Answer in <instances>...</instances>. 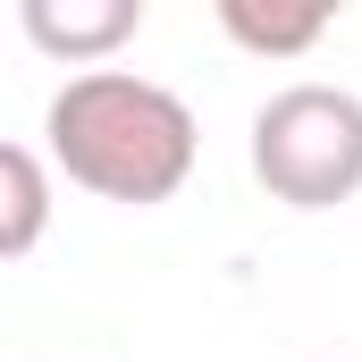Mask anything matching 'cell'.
Returning a JSON list of instances; mask_svg holds the SVG:
<instances>
[{"label": "cell", "mask_w": 362, "mask_h": 362, "mask_svg": "<svg viewBox=\"0 0 362 362\" xmlns=\"http://www.w3.org/2000/svg\"><path fill=\"white\" fill-rule=\"evenodd\" d=\"M42 135H51V169L68 185H85L101 202H169L194 177V110L152 76H127V68H85L51 93L42 110Z\"/></svg>", "instance_id": "cell-1"}, {"label": "cell", "mask_w": 362, "mask_h": 362, "mask_svg": "<svg viewBox=\"0 0 362 362\" xmlns=\"http://www.w3.org/2000/svg\"><path fill=\"white\" fill-rule=\"evenodd\" d=\"M253 177L286 211H337L362 194V93L286 85L253 110Z\"/></svg>", "instance_id": "cell-2"}, {"label": "cell", "mask_w": 362, "mask_h": 362, "mask_svg": "<svg viewBox=\"0 0 362 362\" xmlns=\"http://www.w3.org/2000/svg\"><path fill=\"white\" fill-rule=\"evenodd\" d=\"M17 25H25V42H34L42 59L93 68V59H110L118 42L144 34V0H25Z\"/></svg>", "instance_id": "cell-3"}, {"label": "cell", "mask_w": 362, "mask_h": 362, "mask_svg": "<svg viewBox=\"0 0 362 362\" xmlns=\"http://www.w3.org/2000/svg\"><path fill=\"white\" fill-rule=\"evenodd\" d=\"M51 236V160L0 135V262H25Z\"/></svg>", "instance_id": "cell-4"}, {"label": "cell", "mask_w": 362, "mask_h": 362, "mask_svg": "<svg viewBox=\"0 0 362 362\" xmlns=\"http://www.w3.org/2000/svg\"><path fill=\"white\" fill-rule=\"evenodd\" d=\"M219 25H228V42H245L253 59H303V51L329 34V8H320V0H219Z\"/></svg>", "instance_id": "cell-5"}]
</instances>
